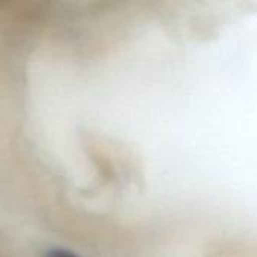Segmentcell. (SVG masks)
Instances as JSON below:
<instances>
[{"label":"cell","instance_id":"6da1fadb","mask_svg":"<svg viewBox=\"0 0 257 257\" xmlns=\"http://www.w3.org/2000/svg\"><path fill=\"white\" fill-rule=\"evenodd\" d=\"M45 257H78V256H77V254H74V253H71V251H68V250H59V248H56V250H50Z\"/></svg>","mask_w":257,"mask_h":257}]
</instances>
